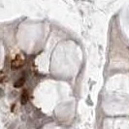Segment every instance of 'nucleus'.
I'll list each match as a JSON object with an SVG mask.
<instances>
[{"label":"nucleus","instance_id":"3","mask_svg":"<svg viewBox=\"0 0 129 129\" xmlns=\"http://www.w3.org/2000/svg\"><path fill=\"white\" fill-rule=\"evenodd\" d=\"M27 100H28V95H27V92H26V91H24V93L21 95V103L26 104Z\"/></svg>","mask_w":129,"mask_h":129},{"label":"nucleus","instance_id":"1","mask_svg":"<svg viewBox=\"0 0 129 129\" xmlns=\"http://www.w3.org/2000/svg\"><path fill=\"white\" fill-rule=\"evenodd\" d=\"M23 63H24V59L21 57L20 55H18L15 59H13V61L11 63V66H12L13 69H17V68H19Z\"/></svg>","mask_w":129,"mask_h":129},{"label":"nucleus","instance_id":"2","mask_svg":"<svg viewBox=\"0 0 129 129\" xmlns=\"http://www.w3.org/2000/svg\"><path fill=\"white\" fill-rule=\"evenodd\" d=\"M23 84H24V79H19L15 83L14 85H15V87H20L23 85Z\"/></svg>","mask_w":129,"mask_h":129}]
</instances>
